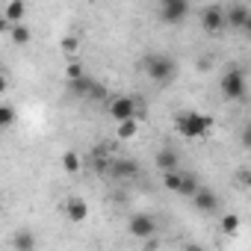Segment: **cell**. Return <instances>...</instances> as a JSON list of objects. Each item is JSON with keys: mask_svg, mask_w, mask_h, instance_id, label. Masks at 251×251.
<instances>
[{"mask_svg": "<svg viewBox=\"0 0 251 251\" xmlns=\"http://www.w3.org/2000/svg\"><path fill=\"white\" fill-rule=\"evenodd\" d=\"M175 127L183 139H204L210 130H213V118L198 112V109H186L175 118Z\"/></svg>", "mask_w": 251, "mask_h": 251, "instance_id": "obj_1", "label": "cell"}, {"mask_svg": "<svg viewBox=\"0 0 251 251\" xmlns=\"http://www.w3.org/2000/svg\"><path fill=\"white\" fill-rule=\"evenodd\" d=\"M163 186H166L169 192H175V195L192 198V192H195L201 183H198V177H195L192 172H180V169H172V172H166V175H163Z\"/></svg>", "mask_w": 251, "mask_h": 251, "instance_id": "obj_2", "label": "cell"}, {"mask_svg": "<svg viewBox=\"0 0 251 251\" xmlns=\"http://www.w3.org/2000/svg\"><path fill=\"white\" fill-rule=\"evenodd\" d=\"M145 74H148L157 86L172 83V77H175V62H172V56H166V53H151V56H145Z\"/></svg>", "mask_w": 251, "mask_h": 251, "instance_id": "obj_3", "label": "cell"}, {"mask_svg": "<svg viewBox=\"0 0 251 251\" xmlns=\"http://www.w3.org/2000/svg\"><path fill=\"white\" fill-rule=\"evenodd\" d=\"M245 92H248L245 71H242V68H230V71H225V77H222V98H225V100H242Z\"/></svg>", "mask_w": 251, "mask_h": 251, "instance_id": "obj_4", "label": "cell"}, {"mask_svg": "<svg viewBox=\"0 0 251 251\" xmlns=\"http://www.w3.org/2000/svg\"><path fill=\"white\" fill-rule=\"evenodd\" d=\"M189 15V0H160V21L163 24H183Z\"/></svg>", "mask_w": 251, "mask_h": 251, "instance_id": "obj_5", "label": "cell"}, {"mask_svg": "<svg viewBox=\"0 0 251 251\" xmlns=\"http://www.w3.org/2000/svg\"><path fill=\"white\" fill-rule=\"evenodd\" d=\"M106 175H109L112 180H133V177L142 175V169H139V163L130 160V157H115V160L106 166Z\"/></svg>", "mask_w": 251, "mask_h": 251, "instance_id": "obj_6", "label": "cell"}, {"mask_svg": "<svg viewBox=\"0 0 251 251\" xmlns=\"http://www.w3.org/2000/svg\"><path fill=\"white\" fill-rule=\"evenodd\" d=\"M136 109H139V103H136L133 98H127V95H121V98H112V100H106V112H109V118H112V121L136 118Z\"/></svg>", "mask_w": 251, "mask_h": 251, "instance_id": "obj_7", "label": "cell"}, {"mask_svg": "<svg viewBox=\"0 0 251 251\" xmlns=\"http://www.w3.org/2000/svg\"><path fill=\"white\" fill-rule=\"evenodd\" d=\"M127 230H130L136 239H145V236L157 233V222H154V216H148V213H136V216H130Z\"/></svg>", "mask_w": 251, "mask_h": 251, "instance_id": "obj_8", "label": "cell"}, {"mask_svg": "<svg viewBox=\"0 0 251 251\" xmlns=\"http://www.w3.org/2000/svg\"><path fill=\"white\" fill-rule=\"evenodd\" d=\"M225 27L248 30V27H251V15H248V9H245L242 3H236V6H230V9H225Z\"/></svg>", "mask_w": 251, "mask_h": 251, "instance_id": "obj_9", "label": "cell"}, {"mask_svg": "<svg viewBox=\"0 0 251 251\" xmlns=\"http://www.w3.org/2000/svg\"><path fill=\"white\" fill-rule=\"evenodd\" d=\"M222 27H225V9H222V6H207V9L201 12V30L219 33Z\"/></svg>", "mask_w": 251, "mask_h": 251, "instance_id": "obj_10", "label": "cell"}, {"mask_svg": "<svg viewBox=\"0 0 251 251\" xmlns=\"http://www.w3.org/2000/svg\"><path fill=\"white\" fill-rule=\"evenodd\" d=\"M192 201H195V210H201V213H213L219 207V195L213 189H207V186H198L192 192Z\"/></svg>", "mask_w": 251, "mask_h": 251, "instance_id": "obj_11", "label": "cell"}, {"mask_svg": "<svg viewBox=\"0 0 251 251\" xmlns=\"http://www.w3.org/2000/svg\"><path fill=\"white\" fill-rule=\"evenodd\" d=\"M65 216H68V222L80 225L89 219V204L83 198H71V201H65Z\"/></svg>", "mask_w": 251, "mask_h": 251, "instance_id": "obj_12", "label": "cell"}, {"mask_svg": "<svg viewBox=\"0 0 251 251\" xmlns=\"http://www.w3.org/2000/svg\"><path fill=\"white\" fill-rule=\"evenodd\" d=\"M24 15H27V3H24V0H9L6 9H3V18H6L9 24L24 21Z\"/></svg>", "mask_w": 251, "mask_h": 251, "instance_id": "obj_13", "label": "cell"}, {"mask_svg": "<svg viewBox=\"0 0 251 251\" xmlns=\"http://www.w3.org/2000/svg\"><path fill=\"white\" fill-rule=\"evenodd\" d=\"M9 39H12L15 45H30L33 33H30V27H24V24L18 21V24H9Z\"/></svg>", "mask_w": 251, "mask_h": 251, "instance_id": "obj_14", "label": "cell"}, {"mask_svg": "<svg viewBox=\"0 0 251 251\" xmlns=\"http://www.w3.org/2000/svg\"><path fill=\"white\" fill-rule=\"evenodd\" d=\"M157 166H160L163 172H172V169L180 166V160H177V154H175L172 148H163V151L157 154Z\"/></svg>", "mask_w": 251, "mask_h": 251, "instance_id": "obj_15", "label": "cell"}, {"mask_svg": "<svg viewBox=\"0 0 251 251\" xmlns=\"http://www.w3.org/2000/svg\"><path fill=\"white\" fill-rule=\"evenodd\" d=\"M12 245H15V251H33L36 248V236L30 230H18L12 236Z\"/></svg>", "mask_w": 251, "mask_h": 251, "instance_id": "obj_16", "label": "cell"}, {"mask_svg": "<svg viewBox=\"0 0 251 251\" xmlns=\"http://www.w3.org/2000/svg\"><path fill=\"white\" fill-rule=\"evenodd\" d=\"M136 130H139V121H136V118H124V121H118V139H121V142L133 139Z\"/></svg>", "mask_w": 251, "mask_h": 251, "instance_id": "obj_17", "label": "cell"}, {"mask_svg": "<svg viewBox=\"0 0 251 251\" xmlns=\"http://www.w3.org/2000/svg\"><path fill=\"white\" fill-rule=\"evenodd\" d=\"M15 118H18L15 106H9V103H0V130L12 127V124H15Z\"/></svg>", "mask_w": 251, "mask_h": 251, "instance_id": "obj_18", "label": "cell"}, {"mask_svg": "<svg viewBox=\"0 0 251 251\" xmlns=\"http://www.w3.org/2000/svg\"><path fill=\"white\" fill-rule=\"evenodd\" d=\"M80 166H83L80 154H74V151H65V154H62V169H65L68 175H77V172H80Z\"/></svg>", "mask_w": 251, "mask_h": 251, "instance_id": "obj_19", "label": "cell"}, {"mask_svg": "<svg viewBox=\"0 0 251 251\" xmlns=\"http://www.w3.org/2000/svg\"><path fill=\"white\" fill-rule=\"evenodd\" d=\"M236 227H239V216H236V213H230V216L222 219V230H225V233H233Z\"/></svg>", "mask_w": 251, "mask_h": 251, "instance_id": "obj_20", "label": "cell"}, {"mask_svg": "<svg viewBox=\"0 0 251 251\" xmlns=\"http://www.w3.org/2000/svg\"><path fill=\"white\" fill-rule=\"evenodd\" d=\"M83 74H86V71H83L80 62H71V65L65 68V77H68V80H77V77H83Z\"/></svg>", "mask_w": 251, "mask_h": 251, "instance_id": "obj_21", "label": "cell"}, {"mask_svg": "<svg viewBox=\"0 0 251 251\" xmlns=\"http://www.w3.org/2000/svg\"><path fill=\"white\" fill-rule=\"evenodd\" d=\"M80 48V42L74 39V36H68V39H62V50H68V53H74Z\"/></svg>", "mask_w": 251, "mask_h": 251, "instance_id": "obj_22", "label": "cell"}, {"mask_svg": "<svg viewBox=\"0 0 251 251\" xmlns=\"http://www.w3.org/2000/svg\"><path fill=\"white\" fill-rule=\"evenodd\" d=\"M6 30H9V21H6L3 15H0V33H6Z\"/></svg>", "mask_w": 251, "mask_h": 251, "instance_id": "obj_23", "label": "cell"}, {"mask_svg": "<svg viewBox=\"0 0 251 251\" xmlns=\"http://www.w3.org/2000/svg\"><path fill=\"white\" fill-rule=\"evenodd\" d=\"M6 86H9V83H6V77H3V74H0V95H3V92H6Z\"/></svg>", "mask_w": 251, "mask_h": 251, "instance_id": "obj_24", "label": "cell"}]
</instances>
